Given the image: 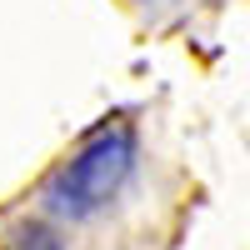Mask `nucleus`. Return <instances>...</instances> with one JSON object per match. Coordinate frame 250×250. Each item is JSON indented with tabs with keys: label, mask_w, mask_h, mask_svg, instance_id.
<instances>
[{
	"label": "nucleus",
	"mask_w": 250,
	"mask_h": 250,
	"mask_svg": "<svg viewBox=\"0 0 250 250\" xmlns=\"http://www.w3.org/2000/svg\"><path fill=\"white\" fill-rule=\"evenodd\" d=\"M135 165V130L125 120H105L75 145L70 160H60L45 180V210L60 220H85L100 205H110L120 180Z\"/></svg>",
	"instance_id": "obj_1"
},
{
	"label": "nucleus",
	"mask_w": 250,
	"mask_h": 250,
	"mask_svg": "<svg viewBox=\"0 0 250 250\" xmlns=\"http://www.w3.org/2000/svg\"><path fill=\"white\" fill-rule=\"evenodd\" d=\"M20 240H25V245H15V250H60V245H55V235H50V230H40V225H30Z\"/></svg>",
	"instance_id": "obj_2"
}]
</instances>
